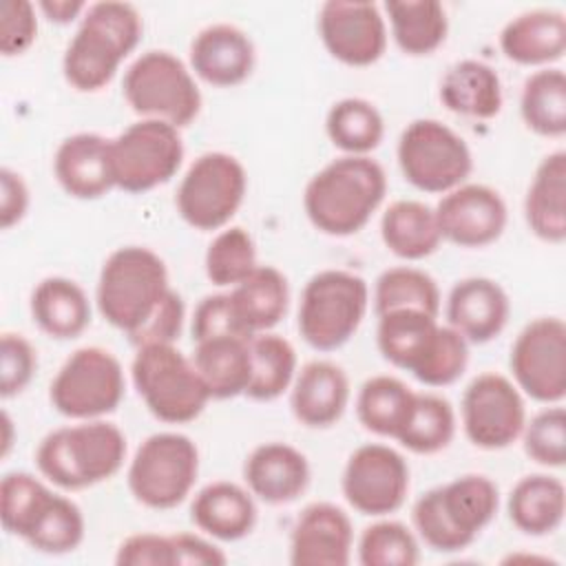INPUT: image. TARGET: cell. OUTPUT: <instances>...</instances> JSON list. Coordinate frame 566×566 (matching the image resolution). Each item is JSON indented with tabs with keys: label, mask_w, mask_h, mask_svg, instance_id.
Returning a JSON list of instances; mask_svg holds the SVG:
<instances>
[{
	"label": "cell",
	"mask_w": 566,
	"mask_h": 566,
	"mask_svg": "<svg viewBox=\"0 0 566 566\" xmlns=\"http://www.w3.org/2000/svg\"><path fill=\"white\" fill-rule=\"evenodd\" d=\"M391 35L407 55H429L447 38L449 20L438 0H387Z\"/></svg>",
	"instance_id": "cell-36"
},
{
	"label": "cell",
	"mask_w": 566,
	"mask_h": 566,
	"mask_svg": "<svg viewBox=\"0 0 566 566\" xmlns=\"http://www.w3.org/2000/svg\"><path fill=\"white\" fill-rule=\"evenodd\" d=\"M440 102L455 115L493 119L504 104L500 75L482 60H460L440 82Z\"/></svg>",
	"instance_id": "cell-30"
},
{
	"label": "cell",
	"mask_w": 566,
	"mask_h": 566,
	"mask_svg": "<svg viewBox=\"0 0 566 566\" xmlns=\"http://www.w3.org/2000/svg\"><path fill=\"white\" fill-rule=\"evenodd\" d=\"M250 338L219 336L195 343L192 365L206 382L210 398L228 400L245 394L252 374Z\"/></svg>",
	"instance_id": "cell-33"
},
{
	"label": "cell",
	"mask_w": 566,
	"mask_h": 566,
	"mask_svg": "<svg viewBox=\"0 0 566 566\" xmlns=\"http://www.w3.org/2000/svg\"><path fill=\"white\" fill-rule=\"evenodd\" d=\"M38 369L33 345L15 332H4L0 338V396L11 398L27 389Z\"/></svg>",
	"instance_id": "cell-46"
},
{
	"label": "cell",
	"mask_w": 566,
	"mask_h": 566,
	"mask_svg": "<svg viewBox=\"0 0 566 566\" xmlns=\"http://www.w3.org/2000/svg\"><path fill=\"white\" fill-rule=\"evenodd\" d=\"M416 391L396 376H371L363 382L356 398L358 422L382 438H396Z\"/></svg>",
	"instance_id": "cell-41"
},
{
	"label": "cell",
	"mask_w": 566,
	"mask_h": 566,
	"mask_svg": "<svg viewBox=\"0 0 566 566\" xmlns=\"http://www.w3.org/2000/svg\"><path fill=\"white\" fill-rule=\"evenodd\" d=\"M170 290L159 254L144 245H124L104 261L95 301L104 321L130 336L155 314Z\"/></svg>",
	"instance_id": "cell-6"
},
{
	"label": "cell",
	"mask_w": 566,
	"mask_h": 566,
	"mask_svg": "<svg viewBox=\"0 0 566 566\" xmlns=\"http://www.w3.org/2000/svg\"><path fill=\"white\" fill-rule=\"evenodd\" d=\"M325 133L345 155H369L382 142L385 119L369 99L343 97L329 106Z\"/></svg>",
	"instance_id": "cell-39"
},
{
	"label": "cell",
	"mask_w": 566,
	"mask_h": 566,
	"mask_svg": "<svg viewBox=\"0 0 566 566\" xmlns=\"http://www.w3.org/2000/svg\"><path fill=\"white\" fill-rule=\"evenodd\" d=\"M130 376L146 409L168 424L199 418L210 400L192 358H186L175 343L137 347Z\"/></svg>",
	"instance_id": "cell-7"
},
{
	"label": "cell",
	"mask_w": 566,
	"mask_h": 566,
	"mask_svg": "<svg viewBox=\"0 0 566 566\" xmlns=\"http://www.w3.org/2000/svg\"><path fill=\"white\" fill-rule=\"evenodd\" d=\"M447 325L469 345H484L502 334L509 323L511 301L504 287L489 276H467L447 296Z\"/></svg>",
	"instance_id": "cell-21"
},
{
	"label": "cell",
	"mask_w": 566,
	"mask_h": 566,
	"mask_svg": "<svg viewBox=\"0 0 566 566\" xmlns=\"http://www.w3.org/2000/svg\"><path fill=\"white\" fill-rule=\"evenodd\" d=\"M497 506L495 482L480 473H467L422 493L411 509V520L429 548L458 553L493 522Z\"/></svg>",
	"instance_id": "cell-4"
},
{
	"label": "cell",
	"mask_w": 566,
	"mask_h": 566,
	"mask_svg": "<svg viewBox=\"0 0 566 566\" xmlns=\"http://www.w3.org/2000/svg\"><path fill=\"white\" fill-rule=\"evenodd\" d=\"M228 294L237 318L250 336L279 325L290 303L287 279L274 265H256Z\"/></svg>",
	"instance_id": "cell-32"
},
{
	"label": "cell",
	"mask_w": 566,
	"mask_h": 566,
	"mask_svg": "<svg viewBox=\"0 0 566 566\" xmlns=\"http://www.w3.org/2000/svg\"><path fill=\"white\" fill-rule=\"evenodd\" d=\"M190 520L206 535L221 542H237L252 533L256 524V504L243 486L217 480L197 491L190 504Z\"/></svg>",
	"instance_id": "cell-27"
},
{
	"label": "cell",
	"mask_w": 566,
	"mask_h": 566,
	"mask_svg": "<svg viewBox=\"0 0 566 566\" xmlns=\"http://www.w3.org/2000/svg\"><path fill=\"white\" fill-rule=\"evenodd\" d=\"M126 436L102 418L60 427L35 451L40 473L64 491H82L111 480L124 464Z\"/></svg>",
	"instance_id": "cell-5"
},
{
	"label": "cell",
	"mask_w": 566,
	"mask_h": 566,
	"mask_svg": "<svg viewBox=\"0 0 566 566\" xmlns=\"http://www.w3.org/2000/svg\"><path fill=\"white\" fill-rule=\"evenodd\" d=\"M318 35L329 55L347 66H369L387 49V24L376 2H323L318 9Z\"/></svg>",
	"instance_id": "cell-18"
},
{
	"label": "cell",
	"mask_w": 566,
	"mask_h": 566,
	"mask_svg": "<svg viewBox=\"0 0 566 566\" xmlns=\"http://www.w3.org/2000/svg\"><path fill=\"white\" fill-rule=\"evenodd\" d=\"M122 93L142 119H161L177 128L188 126L201 111V91L192 73L177 55L161 49H150L130 62Z\"/></svg>",
	"instance_id": "cell-9"
},
{
	"label": "cell",
	"mask_w": 566,
	"mask_h": 566,
	"mask_svg": "<svg viewBox=\"0 0 566 566\" xmlns=\"http://www.w3.org/2000/svg\"><path fill=\"white\" fill-rule=\"evenodd\" d=\"M256 53L250 35L228 22H214L197 31L190 42V69L212 86H237L254 69Z\"/></svg>",
	"instance_id": "cell-22"
},
{
	"label": "cell",
	"mask_w": 566,
	"mask_h": 566,
	"mask_svg": "<svg viewBox=\"0 0 566 566\" xmlns=\"http://www.w3.org/2000/svg\"><path fill=\"white\" fill-rule=\"evenodd\" d=\"M354 528L349 515L332 502L307 504L290 533V564L347 566L352 559Z\"/></svg>",
	"instance_id": "cell-20"
},
{
	"label": "cell",
	"mask_w": 566,
	"mask_h": 566,
	"mask_svg": "<svg viewBox=\"0 0 566 566\" xmlns=\"http://www.w3.org/2000/svg\"><path fill=\"white\" fill-rule=\"evenodd\" d=\"M38 38L35 9L27 0H2L0 4V51L4 57L24 53Z\"/></svg>",
	"instance_id": "cell-48"
},
{
	"label": "cell",
	"mask_w": 566,
	"mask_h": 566,
	"mask_svg": "<svg viewBox=\"0 0 566 566\" xmlns=\"http://www.w3.org/2000/svg\"><path fill=\"white\" fill-rule=\"evenodd\" d=\"M203 265L206 276L212 285L234 287L259 265L254 239L241 226H230L221 230L210 241Z\"/></svg>",
	"instance_id": "cell-43"
},
{
	"label": "cell",
	"mask_w": 566,
	"mask_h": 566,
	"mask_svg": "<svg viewBox=\"0 0 566 566\" xmlns=\"http://www.w3.org/2000/svg\"><path fill=\"white\" fill-rule=\"evenodd\" d=\"M387 195V175L369 155H343L305 186L310 223L329 237H349L367 226Z\"/></svg>",
	"instance_id": "cell-1"
},
{
	"label": "cell",
	"mask_w": 566,
	"mask_h": 566,
	"mask_svg": "<svg viewBox=\"0 0 566 566\" xmlns=\"http://www.w3.org/2000/svg\"><path fill=\"white\" fill-rule=\"evenodd\" d=\"M248 345L252 358V374L243 396L256 402L276 400L283 391L292 387L296 376V352L292 343L279 334L261 332L254 334Z\"/></svg>",
	"instance_id": "cell-37"
},
{
	"label": "cell",
	"mask_w": 566,
	"mask_h": 566,
	"mask_svg": "<svg viewBox=\"0 0 566 566\" xmlns=\"http://www.w3.org/2000/svg\"><path fill=\"white\" fill-rule=\"evenodd\" d=\"M199 475L197 444L177 431L148 436L128 467V489L148 509H172L181 504Z\"/></svg>",
	"instance_id": "cell-10"
},
{
	"label": "cell",
	"mask_w": 566,
	"mask_h": 566,
	"mask_svg": "<svg viewBox=\"0 0 566 566\" xmlns=\"http://www.w3.org/2000/svg\"><path fill=\"white\" fill-rule=\"evenodd\" d=\"M175 566H223L228 562L226 553L195 533H175Z\"/></svg>",
	"instance_id": "cell-52"
},
{
	"label": "cell",
	"mask_w": 566,
	"mask_h": 566,
	"mask_svg": "<svg viewBox=\"0 0 566 566\" xmlns=\"http://www.w3.org/2000/svg\"><path fill=\"white\" fill-rule=\"evenodd\" d=\"M376 345L387 363L427 387L453 382L467 363L462 336L420 310H391L378 316Z\"/></svg>",
	"instance_id": "cell-2"
},
{
	"label": "cell",
	"mask_w": 566,
	"mask_h": 566,
	"mask_svg": "<svg viewBox=\"0 0 566 566\" xmlns=\"http://www.w3.org/2000/svg\"><path fill=\"white\" fill-rule=\"evenodd\" d=\"M520 115L535 135L562 137L566 133V75L562 69L546 66L526 77Z\"/></svg>",
	"instance_id": "cell-38"
},
{
	"label": "cell",
	"mask_w": 566,
	"mask_h": 566,
	"mask_svg": "<svg viewBox=\"0 0 566 566\" xmlns=\"http://www.w3.org/2000/svg\"><path fill=\"white\" fill-rule=\"evenodd\" d=\"M462 429L469 442L484 451L511 447L526 424L522 391L502 374H478L460 402Z\"/></svg>",
	"instance_id": "cell-16"
},
{
	"label": "cell",
	"mask_w": 566,
	"mask_h": 566,
	"mask_svg": "<svg viewBox=\"0 0 566 566\" xmlns=\"http://www.w3.org/2000/svg\"><path fill=\"white\" fill-rule=\"evenodd\" d=\"M376 316L391 310H420L424 314H440V290L431 274L411 265H396L385 270L374 285Z\"/></svg>",
	"instance_id": "cell-42"
},
{
	"label": "cell",
	"mask_w": 566,
	"mask_h": 566,
	"mask_svg": "<svg viewBox=\"0 0 566 566\" xmlns=\"http://www.w3.org/2000/svg\"><path fill=\"white\" fill-rule=\"evenodd\" d=\"M358 562L363 566H416L420 546L409 526L396 520H380L360 533Z\"/></svg>",
	"instance_id": "cell-44"
},
{
	"label": "cell",
	"mask_w": 566,
	"mask_h": 566,
	"mask_svg": "<svg viewBox=\"0 0 566 566\" xmlns=\"http://www.w3.org/2000/svg\"><path fill=\"white\" fill-rule=\"evenodd\" d=\"M369 307L367 281L347 270H321L303 287L298 334L318 352L343 347Z\"/></svg>",
	"instance_id": "cell-8"
},
{
	"label": "cell",
	"mask_w": 566,
	"mask_h": 566,
	"mask_svg": "<svg viewBox=\"0 0 566 566\" xmlns=\"http://www.w3.org/2000/svg\"><path fill=\"white\" fill-rule=\"evenodd\" d=\"M117 566H175V546L170 535L135 533L128 535L115 555Z\"/></svg>",
	"instance_id": "cell-50"
},
{
	"label": "cell",
	"mask_w": 566,
	"mask_h": 566,
	"mask_svg": "<svg viewBox=\"0 0 566 566\" xmlns=\"http://www.w3.org/2000/svg\"><path fill=\"white\" fill-rule=\"evenodd\" d=\"M349 402V378L332 360H310L294 376L290 409L294 418L310 429L336 424Z\"/></svg>",
	"instance_id": "cell-24"
},
{
	"label": "cell",
	"mask_w": 566,
	"mask_h": 566,
	"mask_svg": "<svg viewBox=\"0 0 566 566\" xmlns=\"http://www.w3.org/2000/svg\"><path fill=\"white\" fill-rule=\"evenodd\" d=\"M248 190L243 164L221 150L199 155L177 186V210L195 230H219L241 208Z\"/></svg>",
	"instance_id": "cell-14"
},
{
	"label": "cell",
	"mask_w": 566,
	"mask_h": 566,
	"mask_svg": "<svg viewBox=\"0 0 566 566\" xmlns=\"http://www.w3.org/2000/svg\"><path fill=\"white\" fill-rule=\"evenodd\" d=\"M29 210V188L24 179L11 170L0 168V226L9 230L11 226L20 223Z\"/></svg>",
	"instance_id": "cell-51"
},
{
	"label": "cell",
	"mask_w": 566,
	"mask_h": 566,
	"mask_svg": "<svg viewBox=\"0 0 566 566\" xmlns=\"http://www.w3.org/2000/svg\"><path fill=\"white\" fill-rule=\"evenodd\" d=\"M509 520L524 535L542 537L555 533L566 513L564 482L548 473L524 475L515 482L506 500Z\"/></svg>",
	"instance_id": "cell-31"
},
{
	"label": "cell",
	"mask_w": 566,
	"mask_h": 566,
	"mask_svg": "<svg viewBox=\"0 0 566 566\" xmlns=\"http://www.w3.org/2000/svg\"><path fill=\"white\" fill-rule=\"evenodd\" d=\"M402 177L422 192H449L467 181L473 157L467 142L447 124L420 117L409 122L396 148Z\"/></svg>",
	"instance_id": "cell-11"
},
{
	"label": "cell",
	"mask_w": 566,
	"mask_h": 566,
	"mask_svg": "<svg viewBox=\"0 0 566 566\" xmlns=\"http://www.w3.org/2000/svg\"><path fill=\"white\" fill-rule=\"evenodd\" d=\"M142 31V15L130 2L88 4L62 57L66 82L82 93L104 88L139 44Z\"/></svg>",
	"instance_id": "cell-3"
},
{
	"label": "cell",
	"mask_w": 566,
	"mask_h": 566,
	"mask_svg": "<svg viewBox=\"0 0 566 566\" xmlns=\"http://www.w3.org/2000/svg\"><path fill=\"white\" fill-rule=\"evenodd\" d=\"M33 323L55 340L80 336L91 323V305L86 292L66 276L42 279L29 301Z\"/></svg>",
	"instance_id": "cell-29"
},
{
	"label": "cell",
	"mask_w": 566,
	"mask_h": 566,
	"mask_svg": "<svg viewBox=\"0 0 566 566\" xmlns=\"http://www.w3.org/2000/svg\"><path fill=\"white\" fill-rule=\"evenodd\" d=\"M382 243L405 261H420L433 254L442 241L436 212L416 199H398L387 206L380 219Z\"/></svg>",
	"instance_id": "cell-34"
},
{
	"label": "cell",
	"mask_w": 566,
	"mask_h": 566,
	"mask_svg": "<svg viewBox=\"0 0 566 566\" xmlns=\"http://www.w3.org/2000/svg\"><path fill=\"white\" fill-rule=\"evenodd\" d=\"M509 367L515 387L544 405L566 398V323L539 316L524 325L511 347Z\"/></svg>",
	"instance_id": "cell-15"
},
{
	"label": "cell",
	"mask_w": 566,
	"mask_h": 566,
	"mask_svg": "<svg viewBox=\"0 0 566 566\" xmlns=\"http://www.w3.org/2000/svg\"><path fill=\"white\" fill-rule=\"evenodd\" d=\"M340 489L347 504L363 515L396 513L409 491V464L387 444H363L347 458Z\"/></svg>",
	"instance_id": "cell-17"
},
{
	"label": "cell",
	"mask_w": 566,
	"mask_h": 566,
	"mask_svg": "<svg viewBox=\"0 0 566 566\" xmlns=\"http://www.w3.org/2000/svg\"><path fill=\"white\" fill-rule=\"evenodd\" d=\"M455 436V411L451 402L438 394H416L409 413L396 433L405 449L431 455L451 444Z\"/></svg>",
	"instance_id": "cell-40"
},
{
	"label": "cell",
	"mask_w": 566,
	"mask_h": 566,
	"mask_svg": "<svg viewBox=\"0 0 566 566\" xmlns=\"http://www.w3.org/2000/svg\"><path fill=\"white\" fill-rule=\"evenodd\" d=\"M2 424H4V442H2V455L9 453V447H11V420L7 413H2Z\"/></svg>",
	"instance_id": "cell-54"
},
{
	"label": "cell",
	"mask_w": 566,
	"mask_h": 566,
	"mask_svg": "<svg viewBox=\"0 0 566 566\" xmlns=\"http://www.w3.org/2000/svg\"><path fill=\"white\" fill-rule=\"evenodd\" d=\"M53 172L62 190L82 201L104 197L115 188L111 170V139L99 133H75L60 142Z\"/></svg>",
	"instance_id": "cell-23"
},
{
	"label": "cell",
	"mask_w": 566,
	"mask_h": 566,
	"mask_svg": "<svg viewBox=\"0 0 566 566\" xmlns=\"http://www.w3.org/2000/svg\"><path fill=\"white\" fill-rule=\"evenodd\" d=\"M184 161L179 128L161 119H139L111 139L115 188L139 195L170 181Z\"/></svg>",
	"instance_id": "cell-13"
},
{
	"label": "cell",
	"mask_w": 566,
	"mask_h": 566,
	"mask_svg": "<svg viewBox=\"0 0 566 566\" xmlns=\"http://www.w3.org/2000/svg\"><path fill=\"white\" fill-rule=\"evenodd\" d=\"M433 212L442 239L460 248L491 245L509 219L502 195L486 184H462L444 192Z\"/></svg>",
	"instance_id": "cell-19"
},
{
	"label": "cell",
	"mask_w": 566,
	"mask_h": 566,
	"mask_svg": "<svg viewBox=\"0 0 566 566\" xmlns=\"http://www.w3.org/2000/svg\"><path fill=\"white\" fill-rule=\"evenodd\" d=\"M192 340H208L219 336H237V338H252L241 321L237 318V312L232 307L230 294H208L203 296L192 314Z\"/></svg>",
	"instance_id": "cell-47"
},
{
	"label": "cell",
	"mask_w": 566,
	"mask_h": 566,
	"mask_svg": "<svg viewBox=\"0 0 566 566\" xmlns=\"http://www.w3.org/2000/svg\"><path fill=\"white\" fill-rule=\"evenodd\" d=\"M524 219L531 232L548 243L566 241V153H548L535 168L524 197Z\"/></svg>",
	"instance_id": "cell-28"
},
{
	"label": "cell",
	"mask_w": 566,
	"mask_h": 566,
	"mask_svg": "<svg viewBox=\"0 0 566 566\" xmlns=\"http://www.w3.org/2000/svg\"><path fill=\"white\" fill-rule=\"evenodd\" d=\"M526 455L542 464L559 469L566 462V411L551 405L535 413L522 429Z\"/></svg>",
	"instance_id": "cell-45"
},
{
	"label": "cell",
	"mask_w": 566,
	"mask_h": 566,
	"mask_svg": "<svg viewBox=\"0 0 566 566\" xmlns=\"http://www.w3.org/2000/svg\"><path fill=\"white\" fill-rule=\"evenodd\" d=\"M124 389V369L115 354L86 345L62 363L51 380L49 400L66 418L95 420L119 407Z\"/></svg>",
	"instance_id": "cell-12"
},
{
	"label": "cell",
	"mask_w": 566,
	"mask_h": 566,
	"mask_svg": "<svg viewBox=\"0 0 566 566\" xmlns=\"http://www.w3.org/2000/svg\"><path fill=\"white\" fill-rule=\"evenodd\" d=\"M186 316V305L184 298L170 290L166 298L159 303L155 314L135 332L128 336L133 347H144V345H161V343H175L181 334Z\"/></svg>",
	"instance_id": "cell-49"
},
{
	"label": "cell",
	"mask_w": 566,
	"mask_h": 566,
	"mask_svg": "<svg viewBox=\"0 0 566 566\" xmlns=\"http://www.w3.org/2000/svg\"><path fill=\"white\" fill-rule=\"evenodd\" d=\"M20 539H24L38 553H71L84 539V515L73 500L49 489V493L35 506Z\"/></svg>",
	"instance_id": "cell-35"
},
{
	"label": "cell",
	"mask_w": 566,
	"mask_h": 566,
	"mask_svg": "<svg viewBox=\"0 0 566 566\" xmlns=\"http://www.w3.org/2000/svg\"><path fill=\"white\" fill-rule=\"evenodd\" d=\"M502 53L524 66L553 64L566 51V18L557 9H531L500 31Z\"/></svg>",
	"instance_id": "cell-26"
},
{
	"label": "cell",
	"mask_w": 566,
	"mask_h": 566,
	"mask_svg": "<svg viewBox=\"0 0 566 566\" xmlns=\"http://www.w3.org/2000/svg\"><path fill=\"white\" fill-rule=\"evenodd\" d=\"M248 491L265 504L294 502L310 484L307 458L287 442H263L243 464Z\"/></svg>",
	"instance_id": "cell-25"
},
{
	"label": "cell",
	"mask_w": 566,
	"mask_h": 566,
	"mask_svg": "<svg viewBox=\"0 0 566 566\" xmlns=\"http://www.w3.org/2000/svg\"><path fill=\"white\" fill-rule=\"evenodd\" d=\"M38 7L46 13L49 20L60 24H66L82 11H86V4L82 0H42L38 2Z\"/></svg>",
	"instance_id": "cell-53"
}]
</instances>
